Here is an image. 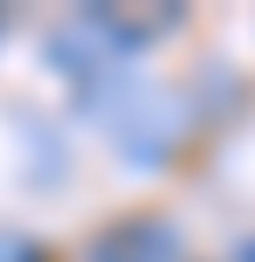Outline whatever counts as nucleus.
Masks as SVG:
<instances>
[{
  "label": "nucleus",
  "mask_w": 255,
  "mask_h": 262,
  "mask_svg": "<svg viewBox=\"0 0 255 262\" xmlns=\"http://www.w3.org/2000/svg\"><path fill=\"white\" fill-rule=\"evenodd\" d=\"M0 262H55L28 228H0Z\"/></svg>",
  "instance_id": "2"
},
{
  "label": "nucleus",
  "mask_w": 255,
  "mask_h": 262,
  "mask_svg": "<svg viewBox=\"0 0 255 262\" xmlns=\"http://www.w3.org/2000/svg\"><path fill=\"white\" fill-rule=\"evenodd\" d=\"M242 262H255V242H242Z\"/></svg>",
  "instance_id": "3"
},
{
  "label": "nucleus",
  "mask_w": 255,
  "mask_h": 262,
  "mask_svg": "<svg viewBox=\"0 0 255 262\" xmlns=\"http://www.w3.org/2000/svg\"><path fill=\"white\" fill-rule=\"evenodd\" d=\"M179 255L187 242H179L173 214H124L83 242V262H179Z\"/></svg>",
  "instance_id": "1"
}]
</instances>
